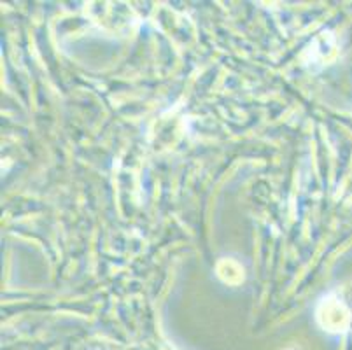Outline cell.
Returning <instances> with one entry per match:
<instances>
[{"mask_svg": "<svg viewBox=\"0 0 352 350\" xmlns=\"http://www.w3.org/2000/svg\"><path fill=\"white\" fill-rule=\"evenodd\" d=\"M318 320L321 326L328 331L340 333L345 331L351 322V312L345 307L344 301L335 294H328L324 300H321L318 308Z\"/></svg>", "mask_w": 352, "mask_h": 350, "instance_id": "cell-1", "label": "cell"}]
</instances>
